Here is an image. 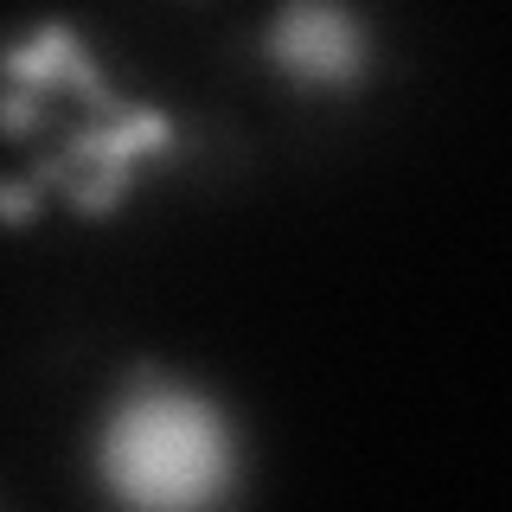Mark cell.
<instances>
[{
	"label": "cell",
	"mask_w": 512,
	"mask_h": 512,
	"mask_svg": "<svg viewBox=\"0 0 512 512\" xmlns=\"http://www.w3.org/2000/svg\"><path fill=\"white\" fill-rule=\"evenodd\" d=\"M256 52L282 84L308 96H346V90H365L378 39L352 0H276Z\"/></svg>",
	"instance_id": "3957f363"
},
{
	"label": "cell",
	"mask_w": 512,
	"mask_h": 512,
	"mask_svg": "<svg viewBox=\"0 0 512 512\" xmlns=\"http://www.w3.org/2000/svg\"><path fill=\"white\" fill-rule=\"evenodd\" d=\"M90 468L109 500L148 512L224 506L244 480V442L231 410L160 359H135L116 378L90 436Z\"/></svg>",
	"instance_id": "6da1fadb"
},
{
	"label": "cell",
	"mask_w": 512,
	"mask_h": 512,
	"mask_svg": "<svg viewBox=\"0 0 512 512\" xmlns=\"http://www.w3.org/2000/svg\"><path fill=\"white\" fill-rule=\"evenodd\" d=\"M180 154V122L167 103H141V96H116L103 109H84V122L64 135L26 167V180L39 199L71 205L77 218H116L122 199L135 192V173L148 160H173Z\"/></svg>",
	"instance_id": "7a4b0ae2"
}]
</instances>
